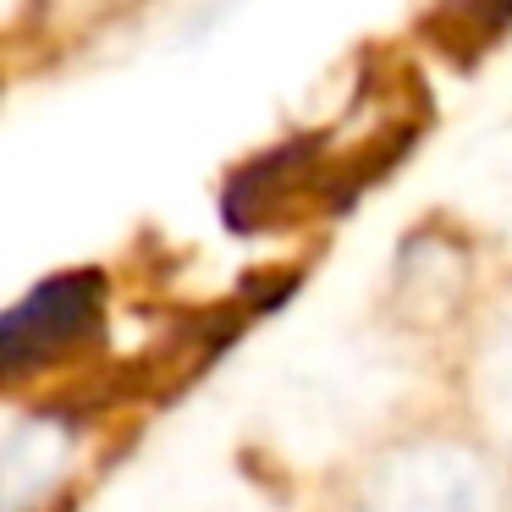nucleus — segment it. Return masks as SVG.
Wrapping results in <instances>:
<instances>
[{
	"instance_id": "obj_1",
	"label": "nucleus",
	"mask_w": 512,
	"mask_h": 512,
	"mask_svg": "<svg viewBox=\"0 0 512 512\" xmlns=\"http://www.w3.org/2000/svg\"><path fill=\"white\" fill-rule=\"evenodd\" d=\"M314 512H512V463L441 408L347 452L325 474Z\"/></svg>"
},
{
	"instance_id": "obj_2",
	"label": "nucleus",
	"mask_w": 512,
	"mask_h": 512,
	"mask_svg": "<svg viewBox=\"0 0 512 512\" xmlns=\"http://www.w3.org/2000/svg\"><path fill=\"white\" fill-rule=\"evenodd\" d=\"M446 408L512 463V265L485 270L463 320L441 342Z\"/></svg>"
},
{
	"instance_id": "obj_3",
	"label": "nucleus",
	"mask_w": 512,
	"mask_h": 512,
	"mask_svg": "<svg viewBox=\"0 0 512 512\" xmlns=\"http://www.w3.org/2000/svg\"><path fill=\"white\" fill-rule=\"evenodd\" d=\"M105 303H111V276L100 265L56 270L12 303L0 325V347H6V380L17 397L34 380L72 375L78 358L105 342Z\"/></svg>"
},
{
	"instance_id": "obj_4",
	"label": "nucleus",
	"mask_w": 512,
	"mask_h": 512,
	"mask_svg": "<svg viewBox=\"0 0 512 512\" xmlns=\"http://www.w3.org/2000/svg\"><path fill=\"white\" fill-rule=\"evenodd\" d=\"M430 28L446 56H485L512 28V0H441Z\"/></svg>"
}]
</instances>
